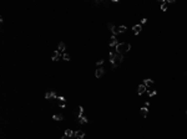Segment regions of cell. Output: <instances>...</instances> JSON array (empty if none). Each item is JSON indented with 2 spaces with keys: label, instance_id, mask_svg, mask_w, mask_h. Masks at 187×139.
<instances>
[{
  "label": "cell",
  "instance_id": "17",
  "mask_svg": "<svg viewBox=\"0 0 187 139\" xmlns=\"http://www.w3.org/2000/svg\"><path fill=\"white\" fill-rule=\"evenodd\" d=\"M126 30H127L126 26H117V33H118V34H124Z\"/></svg>",
  "mask_w": 187,
  "mask_h": 139
},
{
  "label": "cell",
  "instance_id": "8",
  "mask_svg": "<svg viewBox=\"0 0 187 139\" xmlns=\"http://www.w3.org/2000/svg\"><path fill=\"white\" fill-rule=\"evenodd\" d=\"M60 57H61V52H59V51H54L52 52V55H51V60L52 61H59Z\"/></svg>",
  "mask_w": 187,
  "mask_h": 139
},
{
  "label": "cell",
  "instance_id": "19",
  "mask_svg": "<svg viewBox=\"0 0 187 139\" xmlns=\"http://www.w3.org/2000/svg\"><path fill=\"white\" fill-rule=\"evenodd\" d=\"M82 113H84V107H82V106H79V114H78V119L82 117Z\"/></svg>",
  "mask_w": 187,
  "mask_h": 139
},
{
  "label": "cell",
  "instance_id": "22",
  "mask_svg": "<svg viewBox=\"0 0 187 139\" xmlns=\"http://www.w3.org/2000/svg\"><path fill=\"white\" fill-rule=\"evenodd\" d=\"M147 93H148V96H150V97H152V96H155V94H157V91H146Z\"/></svg>",
  "mask_w": 187,
  "mask_h": 139
},
{
  "label": "cell",
  "instance_id": "3",
  "mask_svg": "<svg viewBox=\"0 0 187 139\" xmlns=\"http://www.w3.org/2000/svg\"><path fill=\"white\" fill-rule=\"evenodd\" d=\"M107 27L110 29V31L112 33L114 36H117L118 35V33H117V26H115L112 23H107Z\"/></svg>",
  "mask_w": 187,
  "mask_h": 139
},
{
  "label": "cell",
  "instance_id": "16",
  "mask_svg": "<svg viewBox=\"0 0 187 139\" xmlns=\"http://www.w3.org/2000/svg\"><path fill=\"white\" fill-rule=\"evenodd\" d=\"M65 135L69 137V138H72V137H75V133L71 129H66V131H65Z\"/></svg>",
  "mask_w": 187,
  "mask_h": 139
},
{
  "label": "cell",
  "instance_id": "2",
  "mask_svg": "<svg viewBox=\"0 0 187 139\" xmlns=\"http://www.w3.org/2000/svg\"><path fill=\"white\" fill-rule=\"evenodd\" d=\"M124 61V55L122 53H118V52H116V55H115V58L111 61V63H112V68H116L121 62Z\"/></svg>",
  "mask_w": 187,
  "mask_h": 139
},
{
  "label": "cell",
  "instance_id": "12",
  "mask_svg": "<svg viewBox=\"0 0 187 139\" xmlns=\"http://www.w3.org/2000/svg\"><path fill=\"white\" fill-rule=\"evenodd\" d=\"M84 137H85V132H84V131H78V132H75V138L82 139Z\"/></svg>",
  "mask_w": 187,
  "mask_h": 139
},
{
  "label": "cell",
  "instance_id": "24",
  "mask_svg": "<svg viewBox=\"0 0 187 139\" xmlns=\"http://www.w3.org/2000/svg\"><path fill=\"white\" fill-rule=\"evenodd\" d=\"M58 99H59L60 102H66V99H65L64 97H61V96H60V97H58Z\"/></svg>",
  "mask_w": 187,
  "mask_h": 139
},
{
  "label": "cell",
  "instance_id": "1",
  "mask_svg": "<svg viewBox=\"0 0 187 139\" xmlns=\"http://www.w3.org/2000/svg\"><path fill=\"white\" fill-rule=\"evenodd\" d=\"M130 50H131V45L127 44V42H118V45L115 47V51L118 53H122V55L128 52Z\"/></svg>",
  "mask_w": 187,
  "mask_h": 139
},
{
  "label": "cell",
  "instance_id": "4",
  "mask_svg": "<svg viewBox=\"0 0 187 139\" xmlns=\"http://www.w3.org/2000/svg\"><path fill=\"white\" fill-rule=\"evenodd\" d=\"M105 74V68L104 67H97V70L95 71V77L96 78H100Z\"/></svg>",
  "mask_w": 187,
  "mask_h": 139
},
{
  "label": "cell",
  "instance_id": "9",
  "mask_svg": "<svg viewBox=\"0 0 187 139\" xmlns=\"http://www.w3.org/2000/svg\"><path fill=\"white\" fill-rule=\"evenodd\" d=\"M118 45V42H117V39H116V36H111V41H110V44H108V46L110 47H116Z\"/></svg>",
  "mask_w": 187,
  "mask_h": 139
},
{
  "label": "cell",
  "instance_id": "15",
  "mask_svg": "<svg viewBox=\"0 0 187 139\" xmlns=\"http://www.w3.org/2000/svg\"><path fill=\"white\" fill-rule=\"evenodd\" d=\"M52 119L54 121H62L64 119V115L62 114H54L52 115Z\"/></svg>",
  "mask_w": 187,
  "mask_h": 139
},
{
  "label": "cell",
  "instance_id": "10",
  "mask_svg": "<svg viewBox=\"0 0 187 139\" xmlns=\"http://www.w3.org/2000/svg\"><path fill=\"white\" fill-rule=\"evenodd\" d=\"M144 84L148 88V87H152L153 84H155V82H153L152 80H150V78H145V80H144Z\"/></svg>",
  "mask_w": 187,
  "mask_h": 139
},
{
  "label": "cell",
  "instance_id": "13",
  "mask_svg": "<svg viewBox=\"0 0 187 139\" xmlns=\"http://www.w3.org/2000/svg\"><path fill=\"white\" fill-rule=\"evenodd\" d=\"M78 122L80 123V124H87V123H89V119H87V117H81V118H79L78 119Z\"/></svg>",
  "mask_w": 187,
  "mask_h": 139
},
{
  "label": "cell",
  "instance_id": "25",
  "mask_svg": "<svg viewBox=\"0 0 187 139\" xmlns=\"http://www.w3.org/2000/svg\"><path fill=\"white\" fill-rule=\"evenodd\" d=\"M66 106V102H60V107H65Z\"/></svg>",
  "mask_w": 187,
  "mask_h": 139
},
{
  "label": "cell",
  "instance_id": "14",
  "mask_svg": "<svg viewBox=\"0 0 187 139\" xmlns=\"http://www.w3.org/2000/svg\"><path fill=\"white\" fill-rule=\"evenodd\" d=\"M65 49H66V47H65V42H64V41H61L60 44H59V50H58V51L64 53V52H65Z\"/></svg>",
  "mask_w": 187,
  "mask_h": 139
},
{
  "label": "cell",
  "instance_id": "29",
  "mask_svg": "<svg viewBox=\"0 0 187 139\" xmlns=\"http://www.w3.org/2000/svg\"><path fill=\"white\" fill-rule=\"evenodd\" d=\"M186 115H187V111H186Z\"/></svg>",
  "mask_w": 187,
  "mask_h": 139
},
{
  "label": "cell",
  "instance_id": "26",
  "mask_svg": "<svg viewBox=\"0 0 187 139\" xmlns=\"http://www.w3.org/2000/svg\"><path fill=\"white\" fill-rule=\"evenodd\" d=\"M166 3H167V4H173V3H175V0H167Z\"/></svg>",
  "mask_w": 187,
  "mask_h": 139
},
{
  "label": "cell",
  "instance_id": "20",
  "mask_svg": "<svg viewBox=\"0 0 187 139\" xmlns=\"http://www.w3.org/2000/svg\"><path fill=\"white\" fill-rule=\"evenodd\" d=\"M62 58H64L65 61H70V55H69L68 52H64V53H62Z\"/></svg>",
  "mask_w": 187,
  "mask_h": 139
},
{
  "label": "cell",
  "instance_id": "18",
  "mask_svg": "<svg viewBox=\"0 0 187 139\" xmlns=\"http://www.w3.org/2000/svg\"><path fill=\"white\" fill-rule=\"evenodd\" d=\"M161 11H167V3L161 1Z\"/></svg>",
  "mask_w": 187,
  "mask_h": 139
},
{
  "label": "cell",
  "instance_id": "5",
  "mask_svg": "<svg viewBox=\"0 0 187 139\" xmlns=\"http://www.w3.org/2000/svg\"><path fill=\"white\" fill-rule=\"evenodd\" d=\"M59 96L55 93V91H49L45 93V99H50V98H55V99H58Z\"/></svg>",
  "mask_w": 187,
  "mask_h": 139
},
{
  "label": "cell",
  "instance_id": "27",
  "mask_svg": "<svg viewBox=\"0 0 187 139\" xmlns=\"http://www.w3.org/2000/svg\"><path fill=\"white\" fill-rule=\"evenodd\" d=\"M145 107H147V108H148V107H150V102H146L145 103Z\"/></svg>",
  "mask_w": 187,
  "mask_h": 139
},
{
  "label": "cell",
  "instance_id": "7",
  "mask_svg": "<svg viewBox=\"0 0 187 139\" xmlns=\"http://www.w3.org/2000/svg\"><path fill=\"white\" fill-rule=\"evenodd\" d=\"M147 91V87L145 86V84L144 83H142V84H140V86L137 87V94L138 96H141V94H144L145 92Z\"/></svg>",
  "mask_w": 187,
  "mask_h": 139
},
{
  "label": "cell",
  "instance_id": "21",
  "mask_svg": "<svg viewBox=\"0 0 187 139\" xmlns=\"http://www.w3.org/2000/svg\"><path fill=\"white\" fill-rule=\"evenodd\" d=\"M104 62H105V60H104V58H101V60H98V61L96 62V66H98V67H101V66L104 65Z\"/></svg>",
  "mask_w": 187,
  "mask_h": 139
},
{
  "label": "cell",
  "instance_id": "6",
  "mask_svg": "<svg viewBox=\"0 0 187 139\" xmlns=\"http://www.w3.org/2000/svg\"><path fill=\"white\" fill-rule=\"evenodd\" d=\"M132 30H134V34L137 36V35H140V33L142 31V25H141V24L134 25V26H132Z\"/></svg>",
  "mask_w": 187,
  "mask_h": 139
},
{
  "label": "cell",
  "instance_id": "11",
  "mask_svg": "<svg viewBox=\"0 0 187 139\" xmlns=\"http://www.w3.org/2000/svg\"><path fill=\"white\" fill-rule=\"evenodd\" d=\"M140 113H141V115L144 117V118H146L147 114H148V109H147V107H142V108L140 109Z\"/></svg>",
  "mask_w": 187,
  "mask_h": 139
},
{
  "label": "cell",
  "instance_id": "28",
  "mask_svg": "<svg viewBox=\"0 0 187 139\" xmlns=\"http://www.w3.org/2000/svg\"><path fill=\"white\" fill-rule=\"evenodd\" d=\"M61 139H70V138H69V137H66V135H64V137H62Z\"/></svg>",
  "mask_w": 187,
  "mask_h": 139
},
{
  "label": "cell",
  "instance_id": "23",
  "mask_svg": "<svg viewBox=\"0 0 187 139\" xmlns=\"http://www.w3.org/2000/svg\"><path fill=\"white\" fill-rule=\"evenodd\" d=\"M146 23H147V19H146V17L141 19V25H144V24H146Z\"/></svg>",
  "mask_w": 187,
  "mask_h": 139
}]
</instances>
